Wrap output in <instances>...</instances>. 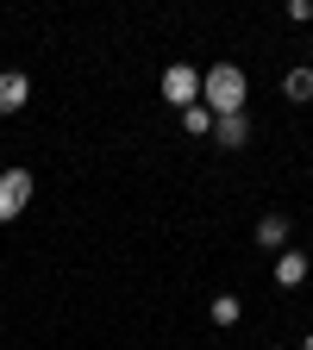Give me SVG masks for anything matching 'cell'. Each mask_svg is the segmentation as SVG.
<instances>
[{"mask_svg": "<svg viewBox=\"0 0 313 350\" xmlns=\"http://www.w3.org/2000/svg\"><path fill=\"white\" fill-rule=\"evenodd\" d=\"M201 107H207L213 119L245 113V107H251V81H245V69H238V63H213V69L201 75Z\"/></svg>", "mask_w": 313, "mask_h": 350, "instance_id": "6da1fadb", "label": "cell"}, {"mask_svg": "<svg viewBox=\"0 0 313 350\" xmlns=\"http://www.w3.org/2000/svg\"><path fill=\"white\" fill-rule=\"evenodd\" d=\"M163 100L182 107V113L201 107V69H195V63H169V69H163Z\"/></svg>", "mask_w": 313, "mask_h": 350, "instance_id": "7a4b0ae2", "label": "cell"}, {"mask_svg": "<svg viewBox=\"0 0 313 350\" xmlns=\"http://www.w3.org/2000/svg\"><path fill=\"white\" fill-rule=\"evenodd\" d=\"M32 169H0V226H7V219H19L25 206H32Z\"/></svg>", "mask_w": 313, "mask_h": 350, "instance_id": "3957f363", "label": "cell"}, {"mask_svg": "<svg viewBox=\"0 0 313 350\" xmlns=\"http://www.w3.org/2000/svg\"><path fill=\"white\" fill-rule=\"evenodd\" d=\"M288 238H295L288 213H263V219H257V232H251V244H257V250H276V256L288 250Z\"/></svg>", "mask_w": 313, "mask_h": 350, "instance_id": "277c9868", "label": "cell"}, {"mask_svg": "<svg viewBox=\"0 0 313 350\" xmlns=\"http://www.w3.org/2000/svg\"><path fill=\"white\" fill-rule=\"evenodd\" d=\"M25 100H32V75L7 69V75H0V119H13V113H25Z\"/></svg>", "mask_w": 313, "mask_h": 350, "instance_id": "5b68a950", "label": "cell"}, {"mask_svg": "<svg viewBox=\"0 0 313 350\" xmlns=\"http://www.w3.org/2000/svg\"><path fill=\"white\" fill-rule=\"evenodd\" d=\"M213 144H219V150H245V144H251V113L213 119Z\"/></svg>", "mask_w": 313, "mask_h": 350, "instance_id": "8992f818", "label": "cell"}, {"mask_svg": "<svg viewBox=\"0 0 313 350\" xmlns=\"http://www.w3.org/2000/svg\"><path fill=\"white\" fill-rule=\"evenodd\" d=\"M276 282H282V288H301V282H307V250H282V256H276Z\"/></svg>", "mask_w": 313, "mask_h": 350, "instance_id": "52a82bcc", "label": "cell"}, {"mask_svg": "<svg viewBox=\"0 0 313 350\" xmlns=\"http://www.w3.org/2000/svg\"><path fill=\"white\" fill-rule=\"evenodd\" d=\"M282 94H288V100H295V107H307V100H313V69H307V63H301V69H288V75H282Z\"/></svg>", "mask_w": 313, "mask_h": 350, "instance_id": "ba28073f", "label": "cell"}, {"mask_svg": "<svg viewBox=\"0 0 313 350\" xmlns=\"http://www.w3.org/2000/svg\"><path fill=\"white\" fill-rule=\"evenodd\" d=\"M182 131H188V138H213V113L207 107H188L182 113Z\"/></svg>", "mask_w": 313, "mask_h": 350, "instance_id": "9c48e42d", "label": "cell"}, {"mask_svg": "<svg viewBox=\"0 0 313 350\" xmlns=\"http://www.w3.org/2000/svg\"><path fill=\"white\" fill-rule=\"evenodd\" d=\"M238 313H245L238 294H219V300H213V325H238Z\"/></svg>", "mask_w": 313, "mask_h": 350, "instance_id": "30bf717a", "label": "cell"}, {"mask_svg": "<svg viewBox=\"0 0 313 350\" xmlns=\"http://www.w3.org/2000/svg\"><path fill=\"white\" fill-rule=\"evenodd\" d=\"M301 350H313V332H307V338H301Z\"/></svg>", "mask_w": 313, "mask_h": 350, "instance_id": "8fae6325", "label": "cell"}, {"mask_svg": "<svg viewBox=\"0 0 313 350\" xmlns=\"http://www.w3.org/2000/svg\"><path fill=\"white\" fill-rule=\"evenodd\" d=\"M270 350H288V344H270Z\"/></svg>", "mask_w": 313, "mask_h": 350, "instance_id": "7c38bea8", "label": "cell"}]
</instances>
